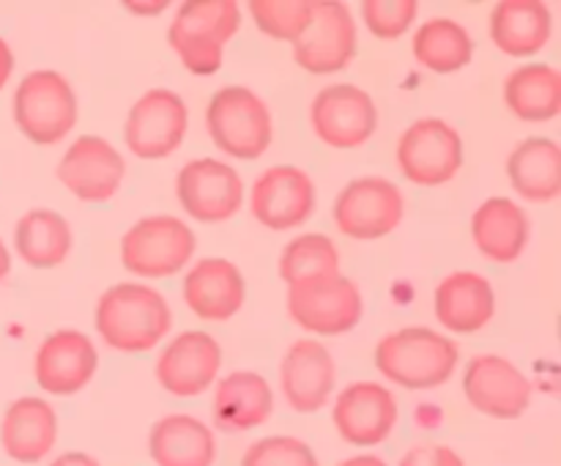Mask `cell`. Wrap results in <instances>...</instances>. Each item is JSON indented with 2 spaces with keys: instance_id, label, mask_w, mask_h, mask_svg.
I'll return each instance as SVG.
<instances>
[{
  "instance_id": "cell-1",
  "label": "cell",
  "mask_w": 561,
  "mask_h": 466,
  "mask_svg": "<svg viewBox=\"0 0 561 466\" xmlns=\"http://www.w3.org/2000/svg\"><path fill=\"white\" fill-rule=\"evenodd\" d=\"M96 332L104 345L124 354L157 349L173 327L168 299L142 283H118L96 302Z\"/></svg>"
},
{
  "instance_id": "cell-2",
  "label": "cell",
  "mask_w": 561,
  "mask_h": 466,
  "mask_svg": "<svg viewBox=\"0 0 561 466\" xmlns=\"http://www.w3.org/2000/svg\"><path fill=\"white\" fill-rule=\"evenodd\" d=\"M458 360V343L427 327L398 329L376 349L378 373L403 389L442 387L453 378Z\"/></svg>"
},
{
  "instance_id": "cell-3",
  "label": "cell",
  "mask_w": 561,
  "mask_h": 466,
  "mask_svg": "<svg viewBox=\"0 0 561 466\" xmlns=\"http://www.w3.org/2000/svg\"><path fill=\"white\" fill-rule=\"evenodd\" d=\"M241 25L236 0H192L181 3L170 22L168 42L192 75H214L222 66V49Z\"/></svg>"
},
{
  "instance_id": "cell-4",
  "label": "cell",
  "mask_w": 561,
  "mask_h": 466,
  "mask_svg": "<svg viewBox=\"0 0 561 466\" xmlns=\"http://www.w3.org/2000/svg\"><path fill=\"white\" fill-rule=\"evenodd\" d=\"M206 129L214 146L233 159H257L274 140L266 102L244 86L219 88L206 107Z\"/></svg>"
},
{
  "instance_id": "cell-5",
  "label": "cell",
  "mask_w": 561,
  "mask_h": 466,
  "mask_svg": "<svg viewBox=\"0 0 561 466\" xmlns=\"http://www.w3.org/2000/svg\"><path fill=\"white\" fill-rule=\"evenodd\" d=\"M11 113L27 140L36 146H55L75 129L80 107L69 80L58 71L42 69L22 77Z\"/></svg>"
},
{
  "instance_id": "cell-6",
  "label": "cell",
  "mask_w": 561,
  "mask_h": 466,
  "mask_svg": "<svg viewBox=\"0 0 561 466\" xmlns=\"http://www.w3.org/2000/svg\"><path fill=\"white\" fill-rule=\"evenodd\" d=\"M195 234L170 214H157L131 225L121 239V263L126 272L146 280L173 277L195 255Z\"/></svg>"
},
{
  "instance_id": "cell-7",
  "label": "cell",
  "mask_w": 561,
  "mask_h": 466,
  "mask_svg": "<svg viewBox=\"0 0 561 466\" xmlns=\"http://www.w3.org/2000/svg\"><path fill=\"white\" fill-rule=\"evenodd\" d=\"M332 214L337 230L348 239H383L403 223L405 197L400 186L383 175H362L345 184Z\"/></svg>"
},
{
  "instance_id": "cell-8",
  "label": "cell",
  "mask_w": 561,
  "mask_h": 466,
  "mask_svg": "<svg viewBox=\"0 0 561 466\" xmlns=\"http://www.w3.org/2000/svg\"><path fill=\"white\" fill-rule=\"evenodd\" d=\"M460 164L463 140L447 121L420 118L400 135L398 168L411 184L442 186L458 175Z\"/></svg>"
},
{
  "instance_id": "cell-9",
  "label": "cell",
  "mask_w": 561,
  "mask_h": 466,
  "mask_svg": "<svg viewBox=\"0 0 561 466\" xmlns=\"http://www.w3.org/2000/svg\"><path fill=\"white\" fill-rule=\"evenodd\" d=\"M288 312L312 334H343L362 321L365 299L354 280L323 277L288 285Z\"/></svg>"
},
{
  "instance_id": "cell-10",
  "label": "cell",
  "mask_w": 561,
  "mask_h": 466,
  "mask_svg": "<svg viewBox=\"0 0 561 466\" xmlns=\"http://www.w3.org/2000/svg\"><path fill=\"white\" fill-rule=\"evenodd\" d=\"M190 113L184 99L170 88H151L129 110L124 140L140 159H164L184 143Z\"/></svg>"
},
{
  "instance_id": "cell-11",
  "label": "cell",
  "mask_w": 561,
  "mask_h": 466,
  "mask_svg": "<svg viewBox=\"0 0 561 466\" xmlns=\"http://www.w3.org/2000/svg\"><path fill=\"white\" fill-rule=\"evenodd\" d=\"M310 124L318 140L329 148H359L376 135L378 110L367 91L351 82L329 86L312 99Z\"/></svg>"
},
{
  "instance_id": "cell-12",
  "label": "cell",
  "mask_w": 561,
  "mask_h": 466,
  "mask_svg": "<svg viewBox=\"0 0 561 466\" xmlns=\"http://www.w3.org/2000/svg\"><path fill=\"white\" fill-rule=\"evenodd\" d=\"M356 55V22L348 5L312 0L307 31L294 42V60L312 75H334L348 69Z\"/></svg>"
},
{
  "instance_id": "cell-13",
  "label": "cell",
  "mask_w": 561,
  "mask_h": 466,
  "mask_svg": "<svg viewBox=\"0 0 561 466\" xmlns=\"http://www.w3.org/2000/svg\"><path fill=\"white\" fill-rule=\"evenodd\" d=\"M175 192L197 223H225L236 217L244 203V181L228 162L203 157L186 162L175 179Z\"/></svg>"
},
{
  "instance_id": "cell-14",
  "label": "cell",
  "mask_w": 561,
  "mask_h": 466,
  "mask_svg": "<svg viewBox=\"0 0 561 466\" xmlns=\"http://www.w3.org/2000/svg\"><path fill=\"white\" fill-rule=\"evenodd\" d=\"M250 212L268 230L299 228L316 212V184L294 164L263 170L252 184Z\"/></svg>"
},
{
  "instance_id": "cell-15",
  "label": "cell",
  "mask_w": 561,
  "mask_h": 466,
  "mask_svg": "<svg viewBox=\"0 0 561 466\" xmlns=\"http://www.w3.org/2000/svg\"><path fill=\"white\" fill-rule=\"evenodd\" d=\"M340 439L354 447H378L398 425V400L378 382H351L332 409Z\"/></svg>"
},
{
  "instance_id": "cell-16",
  "label": "cell",
  "mask_w": 561,
  "mask_h": 466,
  "mask_svg": "<svg viewBox=\"0 0 561 466\" xmlns=\"http://www.w3.org/2000/svg\"><path fill=\"white\" fill-rule=\"evenodd\" d=\"M466 400L493 420H518L531 404V382L499 354H480L463 373Z\"/></svg>"
},
{
  "instance_id": "cell-17",
  "label": "cell",
  "mask_w": 561,
  "mask_h": 466,
  "mask_svg": "<svg viewBox=\"0 0 561 466\" xmlns=\"http://www.w3.org/2000/svg\"><path fill=\"white\" fill-rule=\"evenodd\" d=\"M55 175L82 203H107L124 184L126 162L104 137L82 135L66 148Z\"/></svg>"
},
{
  "instance_id": "cell-18",
  "label": "cell",
  "mask_w": 561,
  "mask_h": 466,
  "mask_svg": "<svg viewBox=\"0 0 561 466\" xmlns=\"http://www.w3.org/2000/svg\"><path fill=\"white\" fill-rule=\"evenodd\" d=\"M222 367V349L201 329H190L170 340L157 360V382L175 398H197L206 393Z\"/></svg>"
},
{
  "instance_id": "cell-19",
  "label": "cell",
  "mask_w": 561,
  "mask_h": 466,
  "mask_svg": "<svg viewBox=\"0 0 561 466\" xmlns=\"http://www.w3.org/2000/svg\"><path fill=\"white\" fill-rule=\"evenodd\" d=\"M99 354L85 332L58 329L42 340L33 360L36 384L49 395H75L91 384Z\"/></svg>"
},
{
  "instance_id": "cell-20",
  "label": "cell",
  "mask_w": 561,
  "mask_h": 466,
  "mask_svg": "<svg viewBox=\"0 0 561 466\" xmlns=\"http://www.w3.org/2000/svg\"><path fill=\"white\" fill-rule=\"evenodd\" d=\"M334 384L337 367L327 345L310 338L290 343L279 365V387L290 409L299 414H316L329 404Z\"/></svg>"
},
{
  "instance_id": "cell-21",
  "label": "cell",
  "mask_w": 561,
  "mask_h": 466,
  "mask_svg": "<svg viewBox=\"0 0 561 466\" xmlns=\"http://www.w3.org/2000/svg\"><path fill=\"white\" fill-rule=\"evenodd\" d=\"M247 296L241 269L228 258H203L184 277V302L203 321H228Z\"/></svg>"
},
{
  "instance_id": "cell-22",
  "label": "cell",
  "mask_w": 561,
  "mask_h": 466,
  "mask_svg": "<svg viewBox=\"0 0 561 466\" xmlns=\"http://www.w3.org/2000/svg\"><path fill=\"white\" fill-rule=\"evenodd\" d=\"M58 442V414L36 395H22L9 404L0 420V444L11 461L38 464L53 453Z\"/></svg>"
},
{
  "instance_id": "cell-23",
  "label": "cell",
  "mask_w": 561,
  "mask_h": 466,
  "mask_svg": "<svg viewBox=\"0 0 561 466\" xmlns=\"http://www.w3.org/2000/svg\"><path fill=\"white\" fill-rule=\"evenodd\" d=\"M496 316V294L480 272H453L436 288V318L458 334L485 329Z\"/></svg>"
},
{
  "instance_id": "cell-24",
  "label": "cell",
  "mask_w": 561,
  "mask_h": 466,
  "mask_svg": "<svg viewBox=\"0 0 561 466\" xmlns=\"http://www.w3.org/2000/svg\"><path fill=\"white\" fill-rule=\"evenodd\" d=\"M531 225L524 208L510 197H488L471 217V239L482 258L513 263L524 255Z\"/></svg>"
},
{
  "instance_id": "cell-25",
  "label": "cell",
  "mask_w": 561,
  "mask_h": 466,
  "mask_svg": "<svg viewBox=\"0 0 561 466\" xmlns=\"http://www.w3.org/2000/svg\"><path fill=\"white\" fill-rule=\"evenodd\" d=\"M274 411L272 384L252 371H233L214 387V417L222 431L261 428Z\"/></svg>"
},
{
  "instance_id": "cell-26",
  "label": "cell",
  "mask_w": 561,
  "mask_h": 466,
  "mask_svg": "<svg viewBox=\"0 0 561 466\" xmlns=\"http://www.w3.org/2000/svg\"><path fill=\"white\" fill-rule=\"evenodd\" d=\"M148 453L157 466H214L217 436L192 414H168L153 422Z\"/></svg>"
},
{
  "instance_id": "cell-27",
  "label": "cell",
  "mask_w": 561,
  "mask_h": 466,
  "mask_svg": "<svg viewBox=\"0 0 561 466\" xmlns=\"http://www.w3.org/2000/svg\"><path fill=\"white\" fill-rule=\"evenodd\" d=\"M551 9L540 0H502L491 11V38L510 58H531L551 38Z\"/></svg>"
},
{
  "instance_id": "cell-28",
  "label": "cell",
  "mask_w": 561,
  "mask_h": 466,
  "mask_svg": "<svg viewBox=\"0 0 561 466\" xmlns=\"http://www.w3.org/2000/svg\"><path fill=\"white\" fill-rule=\"evenodd\" d=\"M507 175L520 197L551 203L561 192V151L551 137H526L507 159Z\"/></svg>"
},
{
  "instance_id": "cell-29",
  "label": "cell",
  "mask_w": 561,
  "mask_h": 466,
  "mask_svg": "<svg viewBox=\"0 0 561 466\" xmlns=\"http://www.w3.org/2000/svg\"><path fill=\"white\" fill-rule=\"evenodd\" d=\"M510 113L526 124H546L561 113V75L548 64L518 66L504 80Z\"/></svg>"
},
{
  "instance_id": "cell-30",
  "label": "cell",
  "mask_w": 561,
  "mask_h": 466,
  "mask_svg": "<svg viewBox=\"0 0 561 466\" xmlns=\"http://www.w3.org/2000/svg\"><path fill=\"white\" fill-rule=\"evenodd\" d=\"M16 255L33 269H53L71 252V228L53 208H31L14 228Z\"/></svg>"
},
{
  "instance_id": "cell-31",
  "label": "cell",
  "mask_w": 561,
  "mask_h": 466,
  "mask_svg": "<svg viewBox=\"0 0 561 466\" xmlns=\"http://www.w3.org/2000/svg\"><path fill=\"white\" fill-rule=\"evenodd\" d=\"M414 58L436 75H453L474 58V42L460 22L433 16L414 33Z\"/></svg>"
},
{
  "instance_id": "cell-32",
  "label": "cell",
  "mask_w": 561,
  "mask_h": 466,
  "mask_svg": "<svg viewBox=\"0 0 561 466\" xmlns=\"http://www.w3.org/2000/svg\"><path fill=\"white\" fill-rule=\"evenodd\" d=\"M337 274H343L340 272V252L334 241L323 234L296 236L279 255V277L288 285L337 277Z\"/></svg>"
},
{
  "instance_id": "cell-33",
  "label": "cell",
  "mask_w": 561,
  "mask_h": 466,
  "mask_svg": "<svg viewBox=\"0 0 561 466\" xmlns=\"http://www.w3.org/2000/svg\"><path fill=\"white\" fill-rule=\"evenodd\" d=\"M250 14L266 36L294 44L310 25L312 0H252Z\"/></svg>"
},
{
  "instance_id": "cell-34",
  "label": "cell",
  "mask_w": 561,
  "mask_h": 466,
  "mask_svg": "<svg viewBox=\"0 0 561 466\" xmlns=\"http://www.w3.org/2000/svg\"><path fill=\"white\" fill-rule=\"evenodd\" d=\"M241 466H321L310 444L299 436L257 439L241 455Z\"/></svg>"
},
{
  "instance_id": "cell-35",
  "label": "cell",
  "mask_w": 561,
  "mask_h": 466,
  "mask_svg": "<svg viewBox=\"0 0 561 466\" xmlns=\"http://www.w3.org/2000/svg\"><path fill=\"white\" fill-rule=\"evenodd\" d=\"M416 0H365L362 20L376 38H400L416 20Z\"/></svg>"
},
{
  "instance_id": "cell-36",
  "label": "cell",
  "mask_w": 561,
  "mask_h": 466,
  "mask_svg": "<svg viewBox=\"0 0 561 466\" xmlns=\"http://www.w3.org/2000/svg\"><path fill=\"white\" fill-rule=\"evenodd\" d=\"M398 466H466V464L463 458L449 447V444L422 442L405 450Z\"/></svg>"
},
{
  "instance_id": "cell-37",
  "label": "cell",
  "mask_w": 561,
  "mask_h": 466,
  "mask_svg": "<svg viewBox=\"0 0 561 466\" xmlns=\"http://www.w3.org/2000/svg\"><path fill=\"white\" fill-rule=\"evenodd\" d=\"M49 466H102V464H99L91 453L71 450V453H64V455H58V458H53V464Z\"/></svg>"
},
{
  "instance_id": "cell-38",
  "label": "cell",
  "mask_w": 561,
  "mask_h": 466,
  "mask_svg": "<svg viewBox=\"0 0 561 466\" xmlns=\"http://www.w3.org/2000/svg\"><path fill=\"white\" fill-rule=\"evenodd\" d=\"M11 71H14V53H11L5 38H0V91H3V86L9 82Z\"/></svg>"
},
{
  "instance_id": "cell-39",
  "label": "cell",
  "mask_w": 561,
  "mask_h": 466,
  "mask_svg": "<svg viewBox=\"0 0 561 466\" xmlns=\"http://www.w3.org/2000/svg\"><path fill=\"white\" fill-rule=\"evenodd\" d=\"M337 466H387V461H383V458H378V455H370V453H365V455H354V458H345V461H340Z\"/></svg>"
},
{
  "instance_id": "cell-40",
  "label": "cell",
  "mask_w": 561,
  "mask_h": 466,
  "mask_svg": "<svg viewBox=\"0 0 561 466\" xmlns=\"http://www.w3.org/2000/svg\"><path fill=\"white\" fill-rule=\"evenodd\" d=\"M11 272V255H9V247L3 245V239H0V283H3L5 277H9Z\"/></svg>"
},
{
  "instance_id": "cell-41",
  "label": "cell",
  "mask_w": 561,
  "mask_h": 466,
  "mask_svg": "<svg viewBox=\"0 0 561 466\" xmlns=\"http://www.w3.org/2000/svg\"><path fill=\"white\" fill-rule=\"evenodd\" d=\"M168 3H157V5H142V3H126V9L131 11H164Z\"/></svg>"
}]
</instances>
